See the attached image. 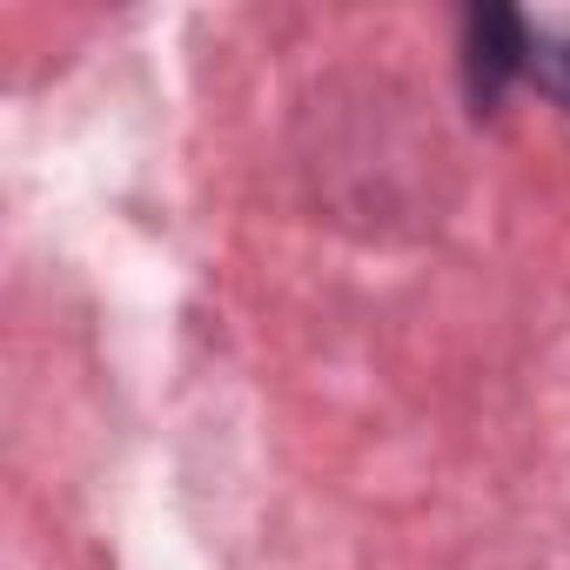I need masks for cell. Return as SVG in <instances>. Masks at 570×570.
I'll return each mask as SVG.
<instances>
[{"label":"cell","mask_w":570,"mask_h":570,"mask_svg":"<svg viewBox=\"0 0 570 570\" xmlns=\"http://www.w3.org/2000/svg\"><path fill=\"white\" fill-rule=\"evenodd\" d=\"M537 28L517 8H470L463 14V95L476 115H497L510 88L530 81Z\"/></svg>","instance_id":"obj_1"},{"label":"cell","mask_w":570,"mask_h":570,"mask_svg":"<svg viewBox=\"0 0 570 570\" xmlns=\"http://www.w3.org/2000/svg\"><path fill=\"white\" fill-rule=\"evenodd\" d=\"M530 81L570 108V35H543L537 28V48H530Z\"/></svg>","instance_id":"obj_2"}]
</instances>
